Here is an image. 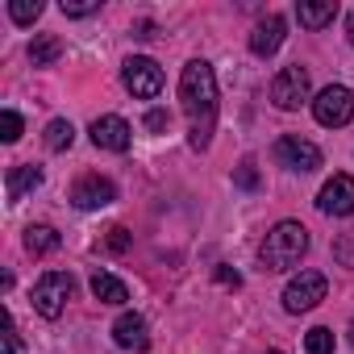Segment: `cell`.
Here are the masks:
<instances>
[{"label":"cell","instance_id":"cell-4","mask_svg":"<svg viewBox=\"0 0 354 354\" xmlns=\"http://www.w3.org/2000/svg\"><path fill=\"white\" fill-rule=\"evenodd\" d=\"M313 80H308V67L300 63H288L275 80H271V104L279 113H296L300 104H313Z\"/></svg>","mask_w":354,"mask_h":354},{"label":"cell","instance_id":"cell-16","mask_svg":"<svg viewBox=\"0 0 354 354\" xmlns=\"http://www.w3.org/2000/svg\"><path fill=\"white\" fill-rule=\"evenodd\" d=\"M88 288H92V296H96L100 304H125V300H129V288H125L117 275H109V271H96Z\"/></svg>","mask_w":354,"mask_h":354},{"label":"cell","instance_id":"cell-15","mask_svg":"<svg viewBox=\"0 0 354 354\" xmlns=\"http://www.w3.org/2000/svg\"><path fill=\"white\" fill-rule=\"evenodd\" d=\"M333 17H337V0H300L296 5V21L304 30H325L333 26Z\"/></svg>","mask_w":354,"mask_h":354},{"label":"cell","instance_id":"cell-31","mask_svg":"<svg viewBox=\"0 0 354 354\" xmlns=\"http://www.w3.org/2000/svg\"><path fill=\"white\" fill-rule=\"evenodd\" d=\"M350 346H354V317H350Z\"/></svg>","mask_w":354,"mask_h":354},{"label":"cell","instance_id":"cell-29","mask_svg":"<svg viewBox=\"0 0 354 354\" xmlns=\"http://www.w3.org/2000/svg\"><path fill=\"white\" fill-rule=\"evenodd\" d=\"M217 279H221L225 288H242V275H238V271H230V267H217Z\"/></svg>","mask_w":354,"mask_h":354},{"label":"cell","instance_id":"cell-26","mask_svg":"<svg viewBox=\"0 0 354 354\" xmlns=\"http://www.w3.org/2000/svg\"><path fill=\"white\" fill-rule=\"evenodd\" d=\"M167 121H171V117H167L162 109H150V113H146V129H150V133H162Z\"/></svg>","mask_w":354,"mask_h":354},{"label":"cell","instance_id":"cell-17","mask_svg":"<svg viewBox=\"0 0 354 354\" xmlns=\"http://www.w3.org/2000/svg\"><path fill=\"white\" fill-rule=\"evenodd\" d=\"M26 250H30L34 259L55 254V250H59V230H55V225H30V230H26Z\"/></svg>","mask_w":354,"mask_h":354},{"label":"cell","instance_id":"cell-7","mask_svg":"<svg viewBox=\"0 0 354 354\" xmlns=\"http://www.w3.org/2000/svg\"><path fill=\"white\" fill-rule=\"evenodd\" d=\"M121 84L133 92V100H154L162 92V67L146 55H133L121 63Z\"/></svg>","mask_w":354,"mask_h":354},{"label":"cell","instance_id":"cell-23","mask_svg":"<svg viewBox=\"0 0 354 354\" xmlns=\"http://www.w3.org/2000/svg\"><path fill=\"white\" fill-rule=\"evenodd\" d=\"M17 138H21V117H17L13 109H5V113H0V142L13 146Z\"/></svg>","mask_w":354,"mask_h":354},{"label":"cell","instance_id":"cell-3","mask_svg":"<svg viewBox=\"0 0 354 354\" xmlns=\"http://www.w3.org/2000/svg\"><path fill=\"white\" fill-rule=\"evenodd\" d=\"M71 296H75V275H71V271H46V275L34 283V292H30L34 313L46 317V321H59Z\"/></svg>","mask_w":354,"mask_h":354},{"label":"cell","instance_id":"cell-30","mask_svg":"<svg viewBox=\"0 0 354 354\" xmlns=\"http://www.w3.org/2000/svg\"><path fill=\"white\" fill-rule=\"evenodd\" d=\"M346 34H350V46H354V9H350V17H346Z\"/></svg>","mask_w":354,"mask_h":354},{"label":"cell","instance_id":"cell-28","mask_svg":"<svg viewBox=\"0 0 354 354\" xmlns=\"http://www.w3.org/2000/svg\"><path fill=\"white\" fill-rule=\"evenodd\" d=\"M337 259H342L346 267H354V238H342V242H337Z\"/></svg>","mask_w":354,"mask_h":354},{"label":"cell","instance_id":"cell-2","mask_svg":"<svg viewBox=\"0 0 354 354\" xmlns=\"http://www.w3.org/2000/svg\"><path fill=\"white\" fill-rule=\"evenodd\" d=\"M304 254H308V230L300 221H275L259 246L263 271H292V267H300Z\"/></svg>","mask_w":354,"mask_h":354},{"label":"cell","instance_id":"cell-12","mask_svg":"<svg viewBox=\"0 0 354 354\" xmlns=\"http://www.w3.org/2000/svg\"><path fill=\"white\" fill-rule=\"evenodd\" d=\"M283 38H288V21H283L279 13H267V17L254 26V34H250V55L271 59V55L283 46Z\"/></svg>","mask_w":354,"mask_h":354},{"label":"cell","instance_id":"cell-1","mask_svg":"<svg viewBox=\"0 0 354 354\" xmlns=\"http://www.w3.org/2000/svg\"><path fill=\"white\" fill-rule=\"evenodd\" d=\"M180 104L188 117V146L192 150H209L213 133H217V71L209 59H192L180 75Z\"/></svg>","mask_w":354,"mask_h":354},{"label":"cell","instance_id":"cell-27","mask_svg":"<svg viewBox=\"0 0 354 354\" xmlns=\"http://www.w3.org/2000/svg\"><path fill=\"white\" fill-rule=\"evenodd\" d=\"M104 246H109V250H125V246H129V234L117 225V230H109V242H104Z\"/></svg>","mask_w":354,"mask_h":354},{"label":"cell","instance_id":"cell-18","mask_svg":"<svg viewBox=\"0 0 354 354\" xmlns=\"http://www.w3.org/2000/svg\"><path fill=\"white\" fill-rule=\"evenodd\" d=\"M42 142H46V150H55V154H63V150H71V142H75V125H71L67 117H55V121L46 125V133H42Z\"/></svg>","mask_w":354,"mask_h":354},{"label":"cell","instance_id":"cell-10","mask_svg":"<svg viewBox=\"0 0 354 354\" xmlns=\"http://www.w3.org/2000/svg\"><path fill=\"white\" fill-rule=\"evenodd\" d=\"M317 209L325 217H354V175H333L317 192Z\"/></svg>","mask_w":354,"mask_h":354},{"label":"cell","instance_id":"cell-11","mask_svg":"<svg viewBox=\"0 0 354 354\" xmlns=\"http://www.w3.org/2000/svg\"><path fill=\"white\" fill-rule=\"evenodd\" d=\"M88 133H92L96 150H113V154H125V150H129V142H133V129H129V121H125V117H117V113H104V117H96Z\"/></svg>","mask_w":354,"mask_h":354},{"label":"cell","instance_id":"cell-13","mask_svg":"<svg viewBox=\"0 0 354 354\" xmlns=\"http://www.w3.org/2000/svg\"><path fill=\"white\" fill-rule=\"evenodd\" d=\"M113 342H117L121 350H146V346H150V325H146V317H142V313H121V317L113 321Z\"/></svg>","mask_w":354,"mask_h":354},{"label":"cell","instance_id":"cell-20","mask_svg":"<svg viewBox=\"0 0 354 354\" xmlns=\"http://www.w3.org/2000/svg\"><path fill=\"white\" fill-rule=\"evenodd\" d=\"M42 13H46L42 0H9V17H13L17 26H34Z\"/></svg>","mask_w":354,"mask_h":354},{"label":"cell","instance_id":"cell-8","mask_svg":"<svg viewBox=\"0 0 354 354\" xmlns=\"http://www.w3.org/2000/svg\"><path fill=\"white\" fill-rule=\"evenodd\" d=\"M271 158H275L283 171H300V175H308V171H317V167H321V146H317V142H308V138L283 133V138L271 146Z\"/></svg>","mask_w":354,"mask_h":354},{"label":"cell","instance_id":"cell-5","mask_svg":"<svg viewBox=\"0 0 354 354\" xmlns=\"http://www.w3.org/2000/svg\"><path fill=\"white\" fill-rule=\"evenodd\" d=\"M313 117H317V125H325V129L350 125V121H354V92H350L346 84L321 88V92L313 96Z\"/></svg>","mask_w":354,"mask_h":354},{"label":"cell","instance_id":"cell-6","mask_svg":"<svg viewBox=\"0 0 354 354\" xmlns=\"http://www.w3.org/2000/svg\"><path fill=\"white\" fill-rule=\"evenodd\" d=\"M325 292H329V279H325L321 271H300V275H292V283L283 288V313L300 317V313L317 308V304L325 300Z\"/></svg>","mask_w":354,"mask_h":354},{"label":"cell","instance_id":"cell-9","mask_svg":"<svg viewBox=\"0 0 354 354\" xmlns=\"http://www.w3.org/2000/svg\"><path fill=\"white\" fill-rule=\"evenodd\" d=\"M117 201V184L109 180V175H80L75 188H71V205L75 209H109Z\"/></svg>","mask_w":354,"mask_h":354},{"label":"cell","instance_id":"cell-21","mask_svg":"<svg viewBox=\"0 0 354 354\" xmlns=\"http://www.w3.org/2000/svg\"><path fill=\"white\" fill-rule=\"evenodd\" d=\"M304 354H333V329L317 325L304 333Z\"/></svg>","mask_w":354,"mask_h":354},{"label":"cell","instance_id":"cell-25","mask_svg":"<svg viewBox=\"0 0 354 354\" xmlns=\"http://www.w3.org/2000/svg\"><path fill=\"white\" fill-rule=\"evenodd\" d=\"M5 354H26V350H21V333H17L13 317H5Z\"/></svg>","mask_w":354,"mask_h":354},{"label":"cell","instance_id":"cell-22","mask_svg":"<svg viewBox=\"0 0 354 354\" xmlns=\"http://www.w3.org/2000/svg\"><path fill=\"white\" fill-rule=\"evenodd\" d=\"M234 184H238L242 192H259V167H254V158H242V162L234 167Z\"/></svg>","mask_w":354,"mask_h":354},{"label":"cell","instance_id":"cell-14","mask_svg":"<svg viewBox=\"0 0 354 354\" xmlns=\"http://www.w3.org/2000/svg\"><path fill=\"white\" fill-rule=\"evenodd\" d=\"M42 180H46V171H42L38 162H17V167L5 175V192H9V201L17 205V201H26L30 192H38Z\"/></svg>","mask_w":354,"mask_h":354},{"label":"cell","instance_id":"cell-24","mask_svg":"<svg viewBox=\"0 0 354 354\" xmlns=\"http://www.w3.org/2000/svg\"><path fill=\"white\" fill-rule=\"evenodd\" d=\"M63 17H92V13H100V0H63Z\"/></svg>","mask_w":354,"mask_h":354},{"label":"cell","instance_id":"cell-32","mask_svg":"<svg viewBox=\"0 0 354 354\" xmlns=\"http://www.w3.org/2000/svg\"><path fill=\"white\" fill-rule=\"evenodd\" d=\"M267 354H283V350H267Z\"/></svg>","mask_w":354,"mask_h":354},{"label":"cell","instance_id":"cell-19","mask_svg":"<svg viewBox=\"0 0 354 354\" xmlns=\"http://www.w3.org/2000/svg\"><path fill=\"white\" fill-rule=\"evenodd\" d=\"M59 55H63V42H59L55 34H38V38L30 42V63H34V67H50Z\"/></svg>","mask_w":354,"mask_h":354}]
</instances>
